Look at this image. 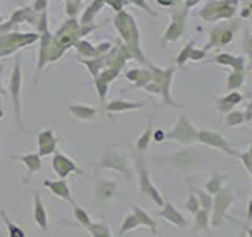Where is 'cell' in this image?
<instances>
[{
	"label": "cell",
	"instance_id": "1",
	"mask_svg": "<svg viewBox=\"0 0 252 237\" xmlns=\"http://www.w3.org/2000/svg\"><path fill=\"white\" fill-rule=\"evenodd\" d=\"M235 196L232 188L222 187L219 192L213 196V204H211V213H210V228H219L220 223L227 217V210L233 205Z\"/></svg>",
	"mask_w": 252,
	"mask_h": 237
},
{
	"label": "cell",
	"instance_id": "2",
	"mask_svg": "<svg viewBox=\"0 0 252 237\" xmlns=\"http://www.w3.org/2000/svg\"><path fill=\"white\" fill-rule=\"evenodd\" d=\"M94 166H96V168H102V169L115 171L118 174H122L126 180L132 179V169L129 168V164H128V161H126L125 155L120 154L115 149L106 150V152L102 154V157H101V161L96 163Z\"/></svg>",
	"mask_w": 252,
	"mask_h": 237
},
{
	"label": "cell",
	"instance_id": "3",
	"mask_svg": "<svg viewBox=\"0 0 252 237\" xmlns=\"http://www.w3.org/2000/svg\"><path fill=\"white\" fill-rule=\"evenodd\" d=\"M137 161V176H139V192L142 195L148 196L150 199H153L155 204L162 205L164 204V198L161 196V193L158 192V188L153 185L152 179L148 176V169L144 164V158H142V154H139V157H136Z\"/></svg>",
	"mask_w": 252,
	"mask_h": 237
},
{
	"label": "cell",
	"instance_id": "4",
	"mask_svg": "<svg viewBox=\"0 0 252 237\" xmlns=\"http://www.w3.org/2000/svg\"><path fill=\"white\" fill-rule=\"evenodd\" d=\"M164 139L185 142V144H192V142L197 141V130L191 125V122L188 120L186 116H181L177 125L165 134Z\"/></svg>",
	"mask_w": 252,
	"mask_h": 237
},
{
	"label": "cell",
	"instance_id": "5",
	"mask_svg": "<svg viewBox=\"0 0 252 237\" xmlns=\"http://www.w3.org/2000/svg\"><path fill=\"white\" fill-rule=\"evenodd\" d=\"M156 160H162V161L165 160V161H170L173 166H177L180 169H188V168H194V166L202 160V155L199 150H195L194 147H189L169 157L156 158Z\"/></svg>",
	"mask_w": 252,
	"mask_h": 237
},
{
	"label": "cell",
	"instance_id": "6",
	"mask_svg": "<svg viewBox=\"0 0 252 237\" xmlns=\"http://www.w3.org/2000/svg\"><path fill=\"white\" fill-rule=\"evenodd\" d=\"M197 141L208 147H215V149L222 150V152H225L228 155H236V150L232 149V146L228 144L220 133L211 131V130H200V131H197Z\"/></svg>",
	"mask_w": 252,
	"mask_h": 237
},
{
	"label": "cell",
	"instance_id": "7",
	"mask_svg": "<svg viewBox=\"0 0 252 237\" xmlns=\"http://www.w3.org/2000/svg\"><path fill=\"white\" fill-rule=\"evenodd\" d=\"M52 169L55 171V174L60 177V179H66L71 172H77L79 176H82V169L77 168V164L71 160V158L62 152H55L52 157Z\"/></svg>",
	"mask_w": 252,
	"mask_h": 237
},
{
	"label": "cell",
	"instance_id": "8",
	"mask_svg": "<svg viewBox=\"0 0 252 237\" xmlns=\"http://www.w3.org/2000/svg\"><path fill=\"white\" fill-rule=\"evenodd\" d=\"M117 192H118V184L115 180H109V179L98 180L96 185H94V204H96V207L109 202L117 195Z\"/></svg>",
	"mask_w": 252,
	"mask_h": 237
},
{
	"label": "cell",
	"instance_id": "9",
	"mask_svg": "<svg viewBox=\"0 0 252 237\" xmlns=\"http://www.w3.org/2000/svg\"><path fill=\"white\" fill-rule=\"evenodd\" d=\"M159 217L164 218L165 221H169V223H172L173 226L180 228V229H186V226H188V220L183 217V213H181L170 201H164L162 210L159 212Z\"/></svg>",
	"mask_w": 252,
	"mask_h": 237
},
{
	"label": "cell",
	"instance_id": "10",
	"mask_svg": "<svg viewBox=\"0 0 252 237\" xmlns=\"http://www.w3.org/2000/svg\"><path fill=\"white\" fill-rule=\"evenodd\" d=\"M44 187L47 190H51V192L60 198V199H65L66 202L73 204L74 205V201L73 198H71V190H69V185L66 179H59V180H44Z\"/></svg>",
	"mask_w": 252,
	"mask_h": 237
},
{
	"label": "cell",
	"instance_id": "11",
	"mask_svg": "<svg viewBox=\"0 0 252 237\" xmlns=\"http://www.w3.org/2000/svg\"><path fill=\"white\" fill-rule=\"evenodd\" d=\"M33 220L36 226L41 229V231H47V212H46V207L43 204V199H41V195L39 193H35L33 195Z\"/></svg>",
	"mask_w": 252,
	"mask_h": 237
},
{
	"label": "cell",
	"instance_id": "12",
	"mask_svg": "<svg viewBox=\"0 0 252 237\" xmlns=\"http://www.w3.org/2000/svg\"><path fill=\"white\" fill-rule=\"evenodd\" d=\"M131 210H132V215L137 218L139 226H145V228L150 229V231H152L153 236H158V223H156L155 218L150 217L144 209L139 207V205H132Z\"/></svg>",
	"mask_w": 252,
	"mask_h": 237
},
{
	"label": "cell",
	"instance_id": "13",
	"mask_svg": "<svg viewBox=\"0 0 252 237\" xmlns=\"http://www.w3.org/2000/svg\"><path fill=\"white\" fill-rule=\"evenodd\" d=\"M16 160H19L29 171V176H33L35 172L41 171V157L38 154H27V155H21Z\"/></svg>",
	"mask_w": 252,
	"mask_h": 237
},
{
	"label": "cell",
	"instance_id": "14",
	"mask_svg": "<svg viewBox=\"0 0 252 237\" xmlns=\"http://www.w3.org/2000/svg\"><path fill=\"white\" fill-rule=\"evenodd\" d=\"M19 85H21V78H19V71L16 70V73L11 78V93H13V103H14V111H16V118H18L19 126L24 130V123L21 118V111H19Z\"/></svg>",
	"mask_w": 252,
	"mask_h": 237
},
{
	"label": "cell",
	"instance_id": "15",
	"mask_svg": "<svg viewBox=\"0 0 252 237\" xmlns=\"http://www.w3.org/2000/svg\"><path fill=\"white\" fill-rule=\"evenodd\" d=\"M210 229V210L199 209L194 213V231L207 233Z\"/></svg>",
	"mask_w": 252,
	"mask_h": 237
},
{
	"label": "cell",
	"instance_id": "16",
	"mask_svg": "<svg viewBox=\"0 0 252 237\" xmlns=\"http://www.w3.org/2000/svg\"><path fill=\"white\" fill-rule=\"evenodd\" d=\"M228 176H225V174H220V172H215L213 176L205 182V192H207L208 195L215 196L220 188H222V184L224 180L227 179Z\"/></svg>",
	"mask_w": 252,
	"mask_h": 237
},
{
	"label": "cell",
	"instance_id": "17",
	"mask_svg": "<svg viewBox=\"0 0 252 237\" xmlns=\"http://www.w3.org/2000/svg\"><path fill=\"white\" fill-rule=\"evenodd\" d=\"M69 113L73 114L79 120H92V118L96 117V111L93 108H87V106H81V105H71L69 106Z\"/></svg>",
	"mask_w": 252,
	"mask_h": 237
},
{
	"label": "cell",
	"instance_id": "18",
	"mask_svg": "<svg viewBox=\"0 0 252 237\" xmlns=\"http://www.w3.org/2000/svg\"><path fill=\"white\" fill-rule=\"evenodd\" d=\"M87 231L92 234V237H112V234H110V229L106 225L104 220L92 221V225L87 228Z\"/></svg>",
	"mask_w": 252,
	"mask_h": 237
},
{
	"label": "cell",
	"instance_id": "19",
	"mask_svg": "<svg viewBox=\"0 0 252 237\" xmlns=\"http://www.w3.org/2000/svg\"><path fill=\"white\" fill-rule=\"evenodd\" d=\"M0 215H2L3 221H5V226L8 229V237H26V233L22 231V229L14 223V221L8 217V213L5 209L0 210Z\"/></svg>",
	"mask_w": 252,
	"mask_h": 237
},
{
	"label": "cell",
	"instance_id": "20",
	"mask_svg": "<svg viewBox=\"0 0 252 237\" xmlns=\"http://www.w3.org/2000/svg\"><path fill=\"white\" fill-rule=\"evenodd\" d=\"M192 193L197 196V199H199L200 209L211 210V204H213V196L211 195H208L207 192H205V190L195 188V187H192Z\"/></svg>",
	"mask_w": 252,
	"mask_h": 237
},
{
	"label": "cell",
	"instance_id": "21",
	"mask_svg": "<svg viewBox=\"0 0 252 237\" xmlns=\"http://www.w3.org/2000/svg\"><path fill=\"white\" fill-rule=\"evenodd\" d=\"M73 213H74V218H76V221L79 225H81L82 228H89L90 225H92V218H90V215H89V212H87L85 209H82L81 205H76L74 204V210H73Z\"/></svg>",
	"mask_w": 252,
	"mask_h": 237
},
{
	"label": "cell",
	"instance_id": "22",
	"mask_svg": "<svg viewBox=\"0 0 252 237\" xmlns=\"http://www.w3.org/2000/svg\"><path fill=\"white\" fill-rule=\"evenodd\" d=\"M152 126H148V128L140 134V138H139V141L136 142V152H139V154H144L145 150L148 149V146H150V141H152Z\"/></svg>",
	"mask_w": 252,
	"mask_h": 237
},
{
	"label": "cell",
	"instance_id": "23",
	"mask_svg": "<svg viewBox=\"0 0 252 237\" xmlns=\"http://www.w3.org/2000/svg\"><path fill=\"white\" fill-rule=\"evenodd\" d=\"M142 105H137V103H129V101H122V100H117L112 101L110 105L107 106L109 111H114V113H122V111H128V109H134V108H139Z\"/></svg>",
	"mask_w": 252,
	"mask_h": 237
},
{
	"label": "cell",
	"instance_id": "24",
	"mask_svg": "<svg viewBox=\"0 0 252 237\" xmlns=\"http://www.w3.org/2000/svg\"><path fill=\"white\" fill-rule=\"evenodd\" d=\"M139 228V221L137 218L132 215V213H129V215H126L122 221V226H120V234H125L128 231H132V229Z\"/></svg>",
	"mask_w": 252,
	"mask_h": 237
},
{
	"label": "cell",
	"instance_id": "25",
	"mask_svg": "<svg viewBox=\"0 0 252 237\" xmlns=\"http://www.w3.org/2000/svg\"><path fill=\"white\" fill-rule=\"evenodd\" d=\"M57 142H59V139L57 138H54L51 142H47V144H44V146H41L38 149V155L39 157H47V155H54L55 152H57Z\"/></svg>",
	"mask_w": 252,
	"mask_h": 237
},
{
	"label": "cell",
	"instance_id": "26",
	"mask_svg": "<svg viewBox=\"0 0 252 237\" xmlns=\"http://www.w3.org/2000/svg\"><path fill=\"white\" fill-rule=\"evenodd\" d=\"M235 157H238L241 163L244 164V168H246V172L251 174L252 172V152H251V149H248L246 152H236Z\"/></svg>",
	"mask_w": 252,
	"mask_h": 237
},
{
	"label": "cell",
	"instance_id": "27",
	"mask_svg": "<svg viewBox=\"0 0 252 237\" xmlns=\"http://www.w3.org/2000/svg\"><path fill=\"white\" fill-rule=\"evenodd\" d=\"M185 207L191 212V213H195L197 210L200 209V204H199V199H197V196L194 195V193H191L189 195V198H188V201L185 202Z\"/></svg>",
	"mask_w": 252,
	"mask_h": 237
},
{
	"label": "cell",
	"instance_id": "28",
	"mask_svg": "<svg viewBox=\"0 0 252 237\" xmlns=\"http://www.w3.org/2000/svg\"><path fill=\"white\" fill-rule=\"evenodd\" d=\"M54 131L52 130H44L38 134V147H41L44 144H47V142H51L54 139Z\"/></svg>",
	"mask_w": 252,
	"mask_h": 237
},
{
	"label": "cell",
	"instance_id": "29",
	"mask_svg": "<svg viewBox=\"0 0 252 237\" xmlns=\"http://www.w3.org/2000/svg\"><path fill=\"white\" fill-rule=\"evenodd\" d=\"M227 125L228 126H238L243 123V114L241 113H230L227 116Z\"/></svg>",
	"mask_w": 252,
	"mask_h": 237
},
{
	"label": "cell",
	"instance_id": "30",
	"mask_svg": "<svg viewBox=\"0 0 252 237\" xmlns=\"http://www.w3.org/2000/svg\"><path fill=\"white\" fill-rule=\"evenodd\" d=\"M164 131H161V130H156L155 133H152V138L156 141V142H161V141H164Z\"/></svg>",
	"mask_w": 252,
	"mask_h": 237
},
{
	"label": "cell",
	"instance_id": "31",
	"mask_svg": "<svg viewBox=\"0 0 252 237\" xmlns=\"http://www.w3.org/2000/svg\"><path fill=\"white\" fill-rule=\"evenodd\" d=\"M246 236H251V229H249V225H244L243 229H241V233L238 237H246Z\"/></svg>",
	"mask_w": 252,
	"mask_h": 237
},
{
	"label": "cell",
	"instance_id": "32",
	"mask_svg": "<svg viewBox=\"0 0 252 237\" xmlns=\"http://www.w3.org/2000/svg\"><path fill=\"white\" fill-rule=\"evenodd\" d=\"M2 116H3V111H2V109H0V117H2Z\"/></svg>",
	"mask_w": 252,
	"mask_h": 237
}]
</instances>
